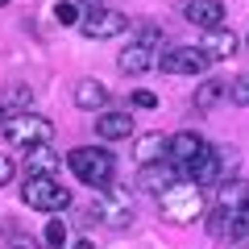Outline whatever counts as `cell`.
Listing matches in <instances>:
<instances>
[{"label": "cell", "instance_id": "6da1fadb", "mask_svg": "<svg viewBox=\"0 0 249 249\" xmlns=\"http://www.w3.org/2000/svg\"><path fill=\"white\" fill-rule=\"evenodd\" d=\"M204 208H208L204 187L191 183V178H178L170 191L158 196V212H162V220H170V224H196L199 216H204Z\"/></svg>", "mask_w": 249, "mask_h": 249}, {"label": "cell", "instance_id": "7a4b0ae2", "mask_svg": "<svg viewBox=\"0 0 249 249\" xmlns=\"http://www.w3.org/2000/svg\"><path fill=\"white\" fill-rule=\"evenodd\" d=\"M4 142L13 145V150H37V145H50L54 142V124L46 121V116H37V112H17V116H9L4 121Z\"/></svg>", "mask_w": 249, "mask_h": 249}, {"label": "cell", "instance_id": "3957f363", "mask_svg": "<svg viewBox=\"0 0 249 249\" xmlns=\"http://www.w3.org/2000/svg\"><path fill=\"white\" fill-rule=\"evenodd\" d=\"M67 166L75 170V178L79 183H88L91 191H104V187H112V175H116V162L108 150H71L67 154Z\"/></svg>", "mask_w": 249, "mask_h": 249}, {"label": "cell", "instance_id": "277c9868", "mask_svg": "<svg viewBox=\"0 0 249 249\" xmlns=\"http://www.w3.org/2000/svg\"><path fill=\"white\" fill-rule=\"evenodd\" d=\"M21 199H25V208H34V212H62V208H71V191H67L54 175L50 178H25Z\"/></svg>", "mask_w": 249, "mask_h": 249}, {"label": "cell", "instance_id": "5b68a950", "mask_svg": "<svg viewBox=\"0 0 249 249\" xmlns=\"http://www.w3.org/2000/svg\"><path fill=\"white\" fill-rule=\"evenodd\" d=\"M96 220L100 224H108V229H129L133 224V196H129V187H104L96 196Z\"/></svg>", "mask_w": 249, "mask_h": 249}, {"label": "cell", "instance_id": "8992f818", "mask_svg": "<svg viewBox=\"0 0 249 249\" xmlns=\"http://www.w3.org/2000/svg\"><path fill=\"white\" fill-rule=\"evenodd\" d=\"M229 162H232V145H229V150L208 145V150L187 166V178L199 183V187H220V183H224V166H229Z\"/></svg>", "mask_w": 249, "mask_h": 249}, {"label": "cell", "instance_id": "52a82bcc", "mask_svg": "<svg viewBox=\"0 0 249 249\" xmlns=\"http://www.w3.org/2000/svg\"><path fill=\"white\" fill-rule=\"evenodd\" d=\"M204 67H208V54L199 46H170L158 58L162 75H204Z\"/></svg>", "mask_w": 249, "mask_h": 249}, {"label": "cell", "instance_id": "ba28073f", "mask_svg": "<svg viewBox=\"0 0 249 249\" xmlns=\"http://www.w3.org/2000/svg\"><path fill=\"white\" fill-rule=\"evenodd\" d=\"M124 29H129V17L116 13V9H96V13H88L79 21V34L88 42H108V37H121Z\"/></svg>", "mask_w": 249, "mask_h": 249}, {"label": "cell", "instance_id": "9c48e42d", "mask_svg": "<svg viewBox=\"0 0 249 249\" xmlns=\"http://www.w3.org/2000/svg\"><path fill=\"white\" fill-rule=\"evenodd\" d=\"M158 46L154 42H142V37H133V42L124 46L121 54H116V67H121L124 75H145L150 71V67H158Z\"/></svg>", "mask_w": 249, "mask_h": 249}, {"label": "cell", "instance_id": "30bf717a", "mask_svg": "<svg viewBox=\"0 0 249 249\" xmlns=\"http://www.w3.org/2000/svg\"><path fill=\"white\" fill-rule=\"evenodd\" d=\"M204 150H208V142L196 133V129H178V133H170L166 158H170V162H183V166H191V162H196Z\"/></svg>", "mask_w": 249, "mask_h": 249}, {"label": "cell", "instance_id": "8fae6325", "mask_svg": "<svg viewBox=\"0 0 249 249\" xmlns=\"http://www.w3.org/2000/svg\"><path fill=\"white\" fill-rule=\"evenodd\" d=\"M96 137H104V142H121V137H133V116L121 112V108L96 112Z\"/></svg>", "mask_w": 249, "mask_h": 249}, {"label": "cell", "instance_id": "7c38bea8", "mask_svg": "<svg viewBox=\"0 0 249 249\" xmlns=\"http://www.w3.org/2000/svg\"><path fill=\"white\" fill-rule=\"evenodd\" d=\"M183 17L191 25H199V29H220L224 25V4L220 0H187Z\"/></svg>", "mask_w": 249, "mask_h": 249}, {"label": "cell", "instance_id": "4fadbf2b", "mask_svg": "<svg viewBox=\"0 0 249 249\" xmlns=\"http://www.w3.org/2000/svg\"><path fill=\"white\" fill-rule=\"evenodd\" d=\"M199 50L208 54V62H220L229 58V54H237V34L232 29H204V42H199Z\"/></svg>", "mask_w": 249, "mask_h": 249}, {"label": "cell", "instance_id": "5bb4252c", "mask_svg": "<svg viewBox=\"0 0 249 249\" xmlns=\"http://www.w3.org/2000/svg\"><path fill=\"white\" fill-rule=\"evenodd\" d=\"M75 104H79L83 112H104L108 88H104L100 79H79V83H75Z\"/></svg>", "mask_w": 249, "mask_h": 249}, {"label": "cell", "instance_id": "9a60e30c", "mask_svg": "<svg viewBox=\"0 0 249 249\" xmlns=\"http://www.w3.org/2000/svg\"><path fill=\"white\" fill-rule=\"evenodd\" d=\"M58 154L50 150V145H37V150L25 154V178H50L54 170H58Z\"/></svg>", "mask_w": 249, "mask_h": 249}, {"label": "cell", "instance_id": "2e32d148", "mask_svg": "<svg viewBox=\"0 0 249 249\" xmlns=\"http://www.w3.org/2000/svg\"><path fill=\"white\" fill-rule=\"evenodd\" d=\"M175 183H178V170H175V166H162V162H154V166H142V187H145V191H154V196L170 191Z\"/></svg>", "mask_w": 249, "mask_h": 249}, {"label": "cell", "instance_id": "e0dca14e", "mask_svg": "<svg viewBox=\"0 0 249 249\" xmlns=\"http://www.w3.org/2000/svg\"><path fill=\"white\" fill-rule=\"evenodd\" d=\"M166 145H170V137H162V133H142V137H137L133 158L142 162V166H154V162L166 158Z\"/></svg>", "mask_w": 249, "mask_h": 249}, {"label": "cell", "instance_id": "ac0fdd59", "mask_svg": "<svg viewBox=\"0 0 249 249\" xmlns=\"http://www.w3.org/2000/svg\"><path fill=\"white\" fill-rule=\"evenodd\" d=\"M220 96H229V83L220 79H204L196 88V112H212L216 104H220Z\"/></svg>", "mask_w": 249, "mask_h": 249}, {"label": "cell", "instance_id": "d6986e66", "mask_svg": "<svg viewBox=\"0 0 249 249\" xmlns=\"http://www.w3.org/2000/svg\"><path fill=\"white\" fill-rule=\"evenodd\" d=\"M4 108H21V112H29V104H34V88H25V83H13L9 91H4V100H0Z\"/></svg>", "mask_w": 249, "mask_h": 249}, {"label": "cell", "instance_id": "ffe728a7", "mask_svg": "<svg viewBox=\"0 0 249 249\" xmlns=\"http://www.w3.org/2000/svg\"><path fill=\"white\" fill-rule=\"evenodd\" d=\"M232 220H237V212H229V208H216L212 220H208L212 237H232Z\"/></svg>", "mask_w": 249, "mask_h": 249}, {"label": "cell", "instance_id": "44dd1931", "mask_svg": "<svg viewBox=\"0 0 249 249\" xmlns=\"http://www.w3.org/2000/svg\"><path fill=\"white\" fill-rule=\"evenodd\" d=\"M54 21H58V25H79V4H75V0H58V4H54Z\"/></svg>", "mask_w": 249, "mask_h": 249}, {"label": "cell", "instance_id": "7402d4cb", "mask_svg": "<svg viewBox=\"0 0 249 249\" xmlns=\"http://www.w3.org/2000/svg\"><path fill=\"white\" fill-rule=\"evenodd\" d=\"M229 100H232V104H241V108H249V71H241L237 79L229 83Z\"/></svg>", "mask_w": 249, "mask_h": 249}, {"label": "cell", "instance_id": "603a6c76", "mask_svg": "<svg viewBox=\"0 0 249 249\" xmlns=\"http://www.w3.org/2000/svg\"><path fill=\"white\" fill-rule=\"evenodd\" d=\"M46 245H50V249H67V224H62L58 216L46 224Z\"/></svg>", "mask_w": 249, "mask_h": 249}, {"label": "cell", "instance_id": "cb8c5ba5", "mask_svg": "<svg viewBox=\"0 0 249 249\" xmlns=\"http://www.w3.org/2000/svg\"><path fill=\"white\" fill-rule=\"evenodd\" d=\"M232 241H249V199L241 204L237 220H232Z\"/></svg>", "mask_w": 249, "mask_h": 249}, {"label": "cell", "instance_id": "d4e9b609", "mask_svg": "<svg viewBox=\"0 0 249 249\" xmlns=\"http://www.w3.org/2000/svg\"><path fill=\"white\" fill-rule=\"evenodd\" d=\"M133 108H158V96L145 91V88H137V91H133Z\"/></svg>", "mask_w": 249, "mask_h": 249}, {"label": "cell", "instance_id": "484cf974", "mask_svg": "<svg viewBox=\"0 0 249 249\" xmlns=\"http://www.w3.org/2000/svg\"><path fill=\"white\" fill-rule=\"evenodd\" d=\"M13 170H17V166H13V158H9V154H0V187L13 183Z\"/></svg>", "mask_w": 249, "mask_h": 249}, {"label": "cell", "instance_id": "4316f807", "mask_svg": "<svg viewBox=\"0 0 249 249\" xmlns=\"http://www.w3.org/2000/svg\"><path fill=\"white\" fill-rule=\"evenodd\" d=\"M13 249H37V245H34V241H25V237H17V241H13Z\"/></svg>", "mask_w": 249, "mask_h": 249}, {"label": "cell", "instance_id": "83f0119b", "mask_svg": "<svg viewBox=\"0 0 249 249\" xmlns=\"http://www.w3.org/2000/svg\"><path fill=\"white\" fill-rule=\"evenodd\" d=\"M79 4H88L91 13H96V9H104V0H79Z\"/></svg>", "mask_w": 249, "mask_h": 249}, {"label": "cell", "instance_id": "f1b7e54d", "mask_svg": "<svg viewBox=\"0 0 249 249\" xmlns=\"http://www.w3.org/2000/svg\"><path fill=\"white\" fill-rule=\"evenodd\" d=\"M4 121H9V108H4V104H0V129H4Z\"/></svg>", "mask_w": 249, "mask_h": 249}, {"label": "cell", "instance_id": "f546056e", "mask_svg": "<svg viewBox=\"0 0 249 249\" xmlns=\"http://www.w3.org/2000/svg\"><path fill=\"white\" fill-rule=\"evenodd\" d=\"M4 4H9V0H0V9H4Z\"/></svg>", "mask_w": 249, "mask_h": 249}]
</instances>
